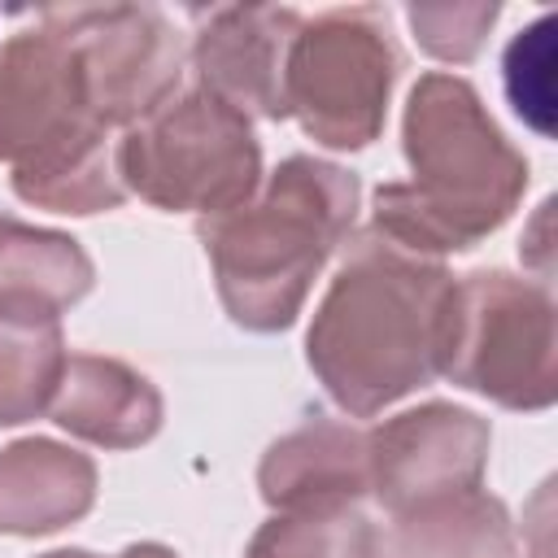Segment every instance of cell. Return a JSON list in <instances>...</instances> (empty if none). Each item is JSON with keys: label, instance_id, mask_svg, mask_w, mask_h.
<instances>
[{"label": "cell", "instance_id": "cell-1", "mask_svg": "<svg viewBox=\"0 0 558 558\" xmlns=\"http://www.w3.org/2000/svg\"><path fill=\"white\" fill-rule=\"evenodd\" d=\"M453 292L458 279L445 262L410 253L375 227L353 231L305 336V362L327 397L344 414L371 418L432 384L445 371Z\"/></svg>", "mask_w": 558, "mask_h": 558}, {"label": "cell", "instance_id": "cell-2", "mask_svg": "<svg viewBox=\"0 0 558 558\" xmlns=\"http://www.w3.org/2000/svg\"><path fill=\"white\" fill-rule=\"evenodd\" d=\"M401 153L410 179L375 187L371 227L436 262L493 235L527 192V157L458 74L432 70L410 87Z\"/></svg>", "mask_w": 558, "mask_h": 558}, {"label": "cell", "instance_id": "cell-3", "mask_svg": "<svg viewBox=\"0 0 558 558\" xmlns=\"http://www.w3.org/2000/svg\"><path fill=\"white\" fill-rule=\"evenodd\" d=\"M357 201L362 183L353 170L296 153L244 205L201 218L196 235L227 318L244 331L292 327L327 257L353 235Z\"/></svg>", "mask_w": 558, "mask_h": 558}, {"label": "cell", "instance_id": "cell-4", "mask_svg": "<svg viewBox=\"0 0 558 558\" xmlns=\"http://www.w3.org/2000/svg\"><path fill=\"white\" fill-rule=\"evenodd\" d=\"M118 174L161 214L214 218L262 187V144L240 109L192 83L122 131Z\"/></svg>", "mask_w": 558, "mask_h": 558}, {"label": "cell", "instance_id": "cell-5", "mask_svg": "<svg viewBox=\"0 0 558 558\" xmlns=\"http://www.w3.org/2000/svg\"><path fill=\"white\" fill-rule=\"evenodd\" d=\"M440 375L501 410H549L558 397V318L549 283L510 270L462 275Z\"/></svg>", "mask_w": 558, "mask_h": 558}, {"label": "cell", "instance_id": "cell-6", "mask_svg": "<svg viewBox=\"0 0 558 558\" xmlns=\"http://www.w3.org/2000/svg\"><path fill=\"white\" fill-rule=\"evenodd\" d=\"M401 74V48L388 13L371 4L327 9L301 22L288 57V118L336 153H357L379 140L388 100Z\"/></svg>", "mask_w": 558, "mask_h": 558}, {"label": "cell", "instance_id": "cell-7", "mask_svg": "<svg viewBox=\"0 0 558 558\" xmlns=\"http://www.w3.org/2000/svg\"><path fill=\"white\" fill-rule=\"evenodd\" d=\"M78 57L100 126H135L183 87L187 44L157 4H52L39 13Z\"/></svg>", "mask_w": 558, "mask_h": 558}, {"label": "cell", "instance_id": "cell-8", "mask_svg": "<svg viewBox=\"0 0 558 558\" xmlns=\"http://www.w3.org/2000/svg\"><path fill=\"white\" fill-rule=\"evenodd\" d=\"M493 427L466 405L427 401L366 432L375 501L397 519L423 501L484 484Z\"/></svg>", "mask_w": 558, "mask_h": 558}, {"label": "cell", "instance_id": "cell-9", "mask_svg": "<svg viewBox=\"0 0 558 558\" xmlns=\"http://www.w3.org/2000/svg\"><path fill=\"white\" fill-rule=\"evenodd\" d=\"M109 131L96 122L74 48L35 17L0 44V161L26 170L74 140Z\"/></svg>", "mask_w": 558, "mask_h": 558}, {"label": "cell", "instance_id": "cell-10", "mask_svg": "<svg viewBox=\"0 0 558 558\" xmlns=\"http://www.w3.org/2000/svg\"><path fill=\"white\" fill-rule=\"evenodd\" d=\"M301 13L283 4H218L196 13L192 65L196 83L244 118H288V57L301 35Z\"/></svg>", "mask_w": 558, "mask_h": 558}, {"label": "cell", "instance_id": "cell-11", "mask_svg": "<svg viewBox=\"0 0 558 558\" xmlns=\"http://www.w3.org/2000/svg\"><path fill=\"white\" fill-rule=\"evenodd\" d=\"M257 493L270 510L357 506L371 493L366 432L340 418H310L292 427L262 453Z\"/></svg>", "mask_w": 558, "mask_h": 558}, {"label": "cell", "instance_id": "cell-12", "mask_svg": "<svg viewBox=\"0 0 558 558\" xmlns=\"http://www.w3.org/2000/svg\"><path fill=\"white\" fill-rule=\"evenodd\" d=\"M52 423L96 449H140L161 432L157 384L122 357L70 353L48 405Z\"/></svg>", "mask_w": 558, "mask_h": 558}, {"label": "cell", "instance_id": "cell-13", "mask_svg": "<svg viewBox=\"0 0 558 558\" xmlns=\"http://www.w3.org/2000/svg\"><path fill=\"white\" fill-rule=\"evenodd\" d=\"M96 506V462L74 445L26 436L0 449V532L48 536Z\"/></svg>", "mask_w": 558, "mask_h": 558}, {"label": "cell", "instance_id": "cell-14", "mask_svg": "<svg viewBox=\"0 0 558 558\" xmlns=\"http://www.w3.org/2000/svg\"><path fill=\"white\" fill-rule=\"evenodd\" d=\"M70 362L61 314L31 296H0V427L39 418Z\"/></svg>", "mask_w": 558, "mask_h": 558}, {"label": "cell", "instance_id": "cell-15", "mask_svg": "<svg viewBox=\"0 0 558 558\" xmlns=\"http://www.w3.org/2000/svg\"><path fill=\"white\" fill-rule=\"evenodd\" d=\"M388 554L392 558H519L510 510L484 484L397 514L388 532Z\"/></svg>", "mask_w": 558, "mask_h": 558}, {"label": "cell", "instance_id": "cell-16", "mask_svg": "<svg viewBox=\"0 0 558 558\" xmlns=\"http://www.w3.org/2000/svg\"><path fill=\"white\" fill-rule=\"evenodd\" d=\"M92 283L96 266L74 235L0 214V296H31L61 314L78 305Z\"/></svg>", "mask_w": 558, "mask_h": 558}, {"label": "cell", "instance_id": "cell-17", "mask_svg": "<svg viewBox=\"0 0 558 558\" xmlns=\"http://www.w3.org/2000/svg\"><path fill=\"white\" fill-rule=\"evenodd\" d=\"M9 183L26 205L52 209V214H78V218L118 209L126 201V187L118 174V140L109 131H92L44 161L13 170Z\"/></svg>", "mask_w": 558, "mask_h": 558}, {"label": "cell", "instance_id": "cell-18", "mask_svg": "<svg viewBox=\"0 0 558 558\" xmlns=\"http://www.w3.org/2000/svg\"><path fill=\"white\" fill-rule=\"evenodd\" d=\"M379 532L357 506H314V510H275L244 558H375Z\"/></svg>", "mask_w": 558, "mask_h": 558}, {"label": "cell", "instance_id": "cell-19", "mask_svg": "<svg viewBox=\"0 0 558 558\" xmlns=\"http://www.w3.org/2000/svg\"><path fill=\"white\" fill-rule=\"evenodd\" d=\"M501 83H506L510 109L536 135H554V17L549 13H541L527 31H519L506 44Z\"/></svg>", "mask_w": 558, "mask_h": 558}, {"label": "cell", "instance_id": "cell-20", "mask_svg": "<svg viewBox=\"0 0 558 558\" xmlns=\"http://www.w3.org/2000/svg\"><path fill=\"white\" fill-rule=\"evenodd\" d=\"M501 4L493 0H471V4H410L405 22L418 39V48L436 61L449 65H466L480 57V48L488 44V31L497 26Z\"/></svg>", "mask_w": 558, "mask_h": 558}, {"label": "cell", "instance_id": "cell-21", "mask_svg": "<svg viewBox=\"0 0 558 558\" xmlns=\"http://www.w3.org/2000/svg\"><path fill=\"white\" fill-rule=\"evenodd\" d=\"M549 218H554V201H541L536 218H532V231H523V262H532V279L536 283H549V270H554V253H549Z\"/></svg>", "mask_w": 558, "mask_h": 558}, {"label": "cell", "instance_id": "cell-22", "mask_svg": "<svg viewBox=\"0 0 558 558\" xmlns=\"http://www.w3.org/2000/svg\"><path fill=\"white\" fill-rule=\"evenodd\" d=\"M113 558H179V554L170 545H161V541H135V545L118 549Z\"/></svg>", "mask_w": 558, "mask_h": 558}, {"label": "cell", "instance_id": "cell-23", "mask_svg": "<svg viewBox=\"0 0 558 558\" xmlns=\"http://www.w3.org/2000/svg\"><path fill=\"white\" fill-rule=\"evenodd\" d=\"M39 558H100V554H92V549H48Z\"/></svg>", "mask_w": 558, "mask_h": 558}]
</instances>
